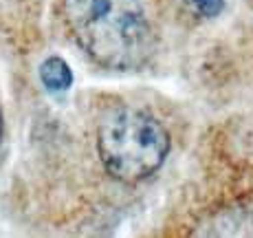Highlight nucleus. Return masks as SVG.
Segmentation results:
<instances>
[{"label":"nucleus","instance_id":"5","mask_svg":"<svg viewBox=\"0 0 253 238\" xmlns=\"http://www.w3.org/2000/svg\"><path fill=\"white\" fill-rule=\"evenodd\" d=\"M2 133H4V121H2V110H0V142H2Z\"/></svg>","mask_w":253,"mask_h":238},{"label":"nucleus","instance_id":"3","mask_svg":"<svg viewBox=\"0 0 253 238\" xmlns=\"http://www.w3.org/2000/svg\"><path fill=\"white\" fill-rule=\"evenodd\" d=\"M40 80L51 93H64L73 84V73L60 55H51L42 62L40 66Z\"/></svg>","mask_w":253,"mask_h":238},{"label":"nucleus","instance_id":"2","mask_svg":"<svg viewBox=\"0 0 253 238\" xmlns=\"http://www.w3.org/2000/svg\"><path fill=\"white\" fill-rule=\"evenodd\" d=\"M169 133L152 113L137 106H110L95 124V152L108 177L141 183L161 170L169 154Z\"/></svg>","mask_w":253,"mask_h":238},{"label":"nucleus","instance_id":"4","mask_svg":"<svg viewBox=\"0 0 253 238\" xmlns=\"http://www.w3.org/2000/svg\"><path fill=\"white\" fill-rule=\"evenodd\" d=\"M183 2L196 20H213L225 9V0H183Z\"/></svg>","mask_w":253,"mask_h":238},{"label":"nucleus","instance_id":"1","mask_svg":"<svg viewBox=\"0 0 253 238\" xmlns=\"http://www.w3.org/2000/svg\"><path fill=\"white\" fill-rule=\"evenodd\" d=\"M66 31L97 64L139 69L154 51V31L139 0H60Z\"/></svg>","mask_w":253,"mask_h":238}]
</instances>
